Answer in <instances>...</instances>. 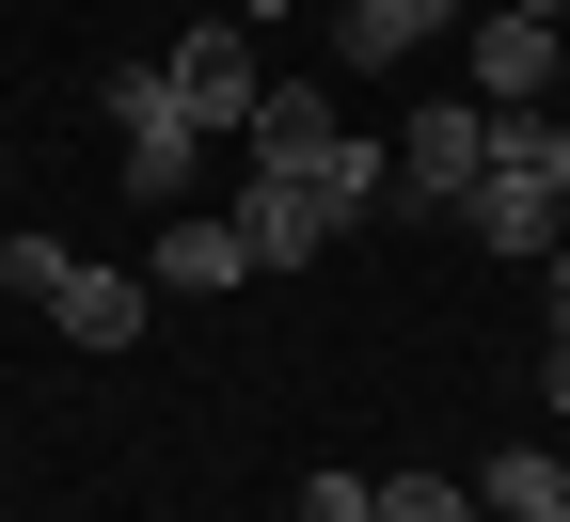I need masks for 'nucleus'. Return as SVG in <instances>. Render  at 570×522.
Instances as JSON below:
<instances>
[{
  "label": "nucleus",
  "instance_id": "ddd939ff",
  "mask_svg": "<svg viewBox=\"0 0 570 522\" xmlns=\"http://www.w3.org/2000/svg\"><path fill=\"white\" fill-rule=\"evenodd\" d=\"M365 506H381V475H348V460H333V475H302V522H365Z\"/></svg>",
  "mask_w": 570,
  "mask_h": 522
},
{
  "label": "nucleus",
  "instance_id": "f257e3e1",
  "mask_svg": "<svg viewBox=\"0 0 570 522\" xmlns=\"http://www.w3.org/2000/svg\"><path fill=\"white\" fill-rule=\"evenodd\" d=\"M381 190H396V142L333 111L317 142H254V175H238L223 221H238V254H254V269H302V254H333Z\"/></svg>",
  "mask_w": 570,
  "mask_h": 522
},
{
  "label": "nucleus",
  "instance_id": "423d86ee",
  "mask_svg": "<svg viewBox=\"0 0 570 522\" xmlns=\"http://www.w3.org/2000/svg\"><path fill=\"white\" fill-rule=\"evenodd\" d=\"M554 17H508V0H491V17H475V111H539L554 96Z\"/></svg>",
  "mask_w": 570,
  "mask_h": 522
},
{
  "label": "nucleus",
  "instance_id": "f8f14e48",
  "mask_svg": "<svg viewBox=\"0 0 570 522\" xmlns=\"http://www.w3.org/2000/svg\"><path fill=\"white\" fill-rule=\"evenodd\" d=\"M365 522H491V506H475V475H381Z\"/></svg>",
  "mask_w": 570,
  "mask_h": 522
},
{
  "label": "nucleus",
  "instance_id": "1a4fd4ad",
  "mask_svg": "<svg viewBox=\"0 0 570 522\" xmlns=\"http://www.w3.org/2000/svg\"><path fill=\"white\" fill-rule=\"evenodd\" d=\"M460 0H333V63H412Z\"/></svg>",
  "mask_w": 570,
  "mask_h": 522
},
{
  "label": "nucleus",
  "instance_id": "2eb2a0df",
  "mask_svg": "<svg viewBox=\"0 0 570 522\" xmlns=\"http://www.w3.org/2000/svg\"><path fill=\"white\" fill-rule=\"evenodd\" d=\"M539 285H554V333H570V238H554V254H539Z\"/></svg>",
  "mask_w": 570,
  "mask_h": 522
},
{
  "label": "nucleus",
  "instance_id": "6e6552de",
  "mask_svg": "<svg viewBox=\"0 0 570 522\" xmlns=\"http://www.w3.org/2000/svg\"><path fill=\"white\" fill-rule=\"evenodd\" d=\"M142 285L223 302V285H254V254H238V221H175V206H159V254H142Z\"/></svg>",
  "mask_w": 570,
  "mask_h": 522
},
{
  "label": "nucleus",
  "instance_id": "9d476101",
  "mask_svg": "<svg viewBox=\"0 0 570 522\" xmlns=\"http://www.w3.org/2000/svg\"><path fill=\"white\" fill-rule=\"evenodd\" d=\"M475 506H491V522H570V475L539 460V443H508V460L475 475Z\"/></svg>",
  "mask_w": 570,
  "mask_h": 522
},
{
  "label": "nucleus",
  "instance_id": "7ed1b4c3",
  "mask_svg": "<svg viewBox=\"0 0 570 522\" xmlns=\"http://www.w3.org/2000/svg\"><path fill=\"white\" fill-rule=\"evenodd\" d=\"M159 80H175L190 142H223V127H254V96H269V63H254V17H190V32L159 48Z\"/></svg>",
  "mask_w": 570,
  "mask_h": 522
},
{
  "label": "nucleus",
  "instance_id": "4468645a",
  "mask_svg": "<svg viewBox=\"0 0 570 522\" xmlns=\"http://www.w3.org/2000/svg\"><path fill=\"white\" fill-rule=\"evenodd\" d=\"M539 412H570V333H554V364H539Z\"/></svg>",
  "mask_w": 570,
  "mask_h": 522
},
{
  "label": "nucleus",
  "instance_id": "dca6fc26",
  "mask_svg": "<svg viewBox=\"0 0 570 522\" xmlns=\"http://www.w3.org/2000/svg\"><path fill=\"white\" fill-rule=\"evenodd\" d=\"M508 17H554V0H508Z\"/></svg>",
  "mask_w": 570,
  "mask_h": 522
},
{
  "label": "nucleus",
  "instance_id": "0eeeda50",
  "mask_svg": "<svg viewBox=\"0 0 570 522\" xmlns=\"http://www.w3.org/2000/svg\"><path fill=\"white\" fill-rule=\"evenodd\" d=\"M460 238H475V254H554V238H570V206H554L539 175H508V159H491V175L460 190Z\"/></svg>",
  "mask_w": 570,
  "mask_h": 522
},
{
  "label": "nucleus",
  "instance_id": "20e7f679",
  "mask_svg": "<svg viewBox=\"0 0 570 522\" xmlns=\"http://www.w3.org/2000/svg\"><path fill=\"white\" fill-rule=\"evenodd\" d=\"M111 127H127V142H111V159H127V190H142V206H175L206 142H190V111H175V80H159V63H111Z\"/></svg>",
  "mask_w": 570,
  "mask_h": 522
},
{
  "label": "nucleus",
  "instance_id": "9b49d317",
  "mask_svg": "<svg viewBox=\"0 0 570 522\" xmlns=\"http://www.w3.org/2000/svg\"><path fill=\"white\" fill-rule=\"evenodd\" d=\"M491 159H508V175H539V190L570 206V127H554V111H539V127H523V111H491Z\"/></svg>",
  "mask_w": 570,
  "mask_h": 522
},
{
  "label": "nucleus",
  "instance_id": "39448f33",
  "mask_svg": "<svg viewBox=\"0 0 570 522\" xmlns=\"http://www.w3.org/2000/svg\"><path fill=\"white\" fill-rule=\"evenodd\" d=\"M475 175H491V111H475V96L412 111V142H396V190H412V206H460Z\"/></svg>",
  "mask_w": 570,
  "mask_h": 522
},
{
  "label": "nucleus",
  "instance_id": "f03ea898",
  "mask_svg": "<svg viewBox=\"0 0 570 522\" xmlns=\"http://www.w3.org/2000/svg\"><path fill=\"white\" fill-rule=\"evenodd\" d=\"M0 285H17V302L63 333V348H142V317H159V285L142 269H96V254H63V238H0Z\"/></svg>",
  "mask_w": 570,
  "mask_h": 522
}]
</instances>
